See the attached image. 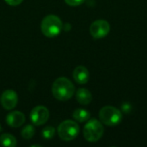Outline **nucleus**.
I'll use <instances>...</instances> for the list:
<instances>
[{
	"mask_svg": "<svg viewBox=\"0 0 147 147\" xmlns=\"http://www.w3.org/2000/svg\"><path fill=\"white\" fill-rule=\"evenodd\" d=\"M52 92L55 99L59 101H68L75 93V87L67 78L61 77L57 78L52 87Z\"/></svg>",
	"mask_w": 147,
	"mask_h": 147,
	"instance_id": "f257e3e1",
	"label": "nucleus"
},
{
	"mask_svg": "<svg viewBox=\"0 0 147 147\" xmlns=\"http://www.w3.org/2000/svg\"><path fill=\"white\" fill-rule=\"evenodd\" d=\"M40 28L42 34L48 38L56 37L63 28L61 19L55 15H48L45 16L41 22Z\"/></svg>",
	"mask_w": 147,
	"mask_h": 147,
	"instance_id": "f03ea898",
	"label": "nucleus"
},
{
	"mask_svg": "<svg viewBox=\"0 0 147 147\" xmlns=\"http://www.w3.org/2000/svg\"><path fill=\"white\" fill-rule=\"evenodd\" d=\"M103 132L102 124L96 119H91L84 127V137L89 142H96L102 137Z\"/></svg>",
	"mask_w": 147,
	"mask_h": 147,
	"instance_id": "7ed1b4c3",
	"label": "nucleus"
},
{
	"mask_svg": "<svg viewBox=\"0 0 147 147\" xmlns=\"http://www.w3.org/2000/svg\"><path fill=\"white\" fill-rule=\"evenodd\" d=\"M99 118L103 124L109 127H114L121 121L122 114L118 109L113 106H105L101 109Z\"/></svg>",
	"mask_w": 147,
	"mask_h": 147,
	"instance_id": "20e7f679",
	"label": "nucleus"
},
{
	"mask_svg": "<svg viewBox=\"0 0 147 147\" xmlns=\"http://www.w3.org/2000/svg\"><path fill=\"white\" fill-rule=\"evenodd\" d=\"M79 134V127L73 121H65L61 122L58 127V134L64 141H71L74 140Z\"/></svg>",
	"mask_w": 147,
	"mask_h": 147,
	"instance_id": "39448f33",
	"label": "nucleus"
},
{
	"mask_svg": "<svg viewBox=\"0 0 147 147\" xmlns=\"http://www.w3.org/2000/svg\"><path fill=\"white\" fill-rule=\"evenodd\" d=\"M110 31L109 23L105 20H96L93 22L90 27V32L93 38L102 39L104 38Z\"/></svg>",
	"mask_w": 147,
	"mask_h": 147,
	"instance_id": "423d86ee",
	"label": "nucleus"
},
{
	"mask_svg": "<svg viewBox=\"0 0 147 147\" xmlns=\"http://www.w3.org/2000/svg\"><path fill=\"white\" fill-rule=\"evenodd\" d=\"M49 118V111L44 106L34 107L30 113V120L34 126L45 124Z\"/></svg>",
	"mask_w": 147,
	"mask_h": 147,
	"instance_id": "0eeeda50",
	"label": "nucleus"
},
{
	"mask_svg": "<svg viewBox=\"0 0 147 147\" xmlns=\"http://www.w3.org/2000/svg\"><path fill=\"white\" fill-rule=\"evenodd\" d=\"M0 101L3 109L7 110H11L16 106L18 102V96L16 91L12 90H7L3 92Z\"/></svg>",
	"mask_w": 147,
	"mask_h": 147,
	"instance_id": "6e6552de",
	"label": "nucleus"
},
{
	"mask_svg": "<svg viewBox=\"0 0 147 147\" xmlns=\"http://www.w3.org/2000/svg\"><path fill=\"white\" fill-rule=\"evenodd\" d=\"M6 122L11 127H19L25 122V115L20 111H13L7 115Z\"/></svg>",
	"mask_w": 147,
	"mask_h": 147,
	"instance_id": "1a4fd4ad",
	"label": "nucleus"
},
{
	"mask_svg": "<svg viewBox=\"0 0 147 147\" xmlns=\"http://www.w3.org/2000/svg\"><path fill=\"white\" fill-rule=\"evenodd\" d=\"M73 78L79 84H86L90 78V73L88 69L83 65L76 67L73 71Z\"/></svg>",
	"mask_w": 147,
	"mask_h": 147,
	"instance_id": "9d476101",
	"label": "nucleus"
},
{
	"mask_svg": "<svg viewBox=\"0 0 147 147\" xmlns=\"http://www.w3.org/2000/svg\"><path fill=\"white\" fill-rule=\"evenodd\" d=\"M76 99L82 105H88L92 101V95L90 91L87 89L81 88L76 92Z\"/></svg>",
	"mask_w": 147,
	"mask_h": 147,
	"instance_id": "9b49d317",
	"label": "nucleus"
},
{
	"mask_svg": "<svg viewBox=\"0 0 147 147\" xmlns=\"http://www.w3.org/2000/svg\"><path fill=\"white\" fill-rule=\"evenodd\" d=\"M73 118L78 122H85L90 120V113L84 109H78L73 113Z\"/></svg>",
	"mask_w": 147,
	"mask_h": 147,
	"instance_id": "f8f14e48",
	"label": "nucleus"
},
{
	"mask_svg": "<svg viewBox=\"0 0 147 147\" xmlns=\"http://www.w3.org/2000/svg\"><path fill=\"white\" fill-rule=\"evenodd\" d=\"M0 144L3 146L15 147L16 146V140L10 134H3L0 136Z\"/></svg>",
	"mask_w": 147,
	"mask_h": 147,
	"instance_id": "ddd939ff",
	"label": "nucleus"
},
{
	"mask_svg": "<svg viewBox=\"0 0 147 147\" xmlns=\"http://www.w3.org/2000/svg\"><path fill=\"white\" fill-rule=\"evenodd\" d=\"M35 129L33 125H27L22 130V136L24 140H30L34 135Z\"/></svg>",
	"mask_w": 147,
	"mask_h": 147,
	"instance_id": "4468645a",
	"label": "nucleus"
},
{
	"mask_svg": "<svg viewBox=\"0 0 147 147\" xmlns=\"http://www.w3.org/2000/svg\"><path fill=\"white\" fill-rule=\"evenodd\" d=\"M55 134V129L53 127H46L42 130V136L46 140L52 139Z\"/></svg>",
	"mask_w": 147,
	"mask_h": 147,
	"instance_id": "2eb2a0df",
	"label": "nucleus"
},
{
	"mask_svg": "<svg viewBox=\"0 0 147 147\" xmlns=\"http://www.w3.org/2000/svg\"><path fill=\"white\" fill-rule=\"evenodd\" d=\"M65 2L70 6H78L82 4L84 0H65Z\"/></svg>",
	"mask_w": 147,
	"mask_h": 147,
	"instance_id": "dca6fc26",
	"label": "nucleus"
},
{
	"mask_svg": "<svg viewBox=\"0 0 147 147\" xmlns=\"http://www.w3.org/2000/svg\"><path fill=\"white\" fill-rule=\"evenodd\" d=\"M23 0H5V2L9 4V5H11V6H16V5H19L20 3H22Z\"/></svg>",
	"mask_w": 147,
	"mask_h": 147,
	"instance_id": "f3484780",
	"label": "nucleus"
},
{
	"mask_svg": "<svg viewBox=\"0 0 147 147\" xmlns=\"http://www.w3.org/2000/svg\"><path fill=\"white\" fill-rule=\"evenodd\" d=\"M0 132H1V125H0Z\"/></svg>",
	"mask_w": 147,
	"mask_h": 147,
	"instance_id": "a211bd4d",
	"label": "nucleus"
}]
</instances>
